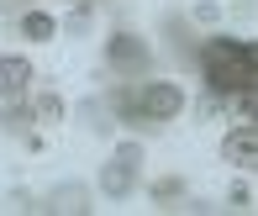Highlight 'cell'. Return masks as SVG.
Segmentation results:
<instances>
[{"label":"cell","instance_id":"4","mask_svg":"<svg viewBox=\"0 0 258 216\" xmlns=\"http://www.w3.org/2000/svg\"><path fill=\"white\" fill-rule=\"evenodd\" d=\"M105 58H111V69H121V74H143L148 69V47H143V37H132V32H116L111 47H105Z\"/></svg>","mask_w":258,"mask_h":216},{"label":"cell","instance_id":"1","mask_svg":"<svg viewBox=\"0 0 258 216\" xmlns=\"http://www.w3.org/2000/svg\"><path fill=\"white\" fill-rule=\"evenodd\" d=\"M201 74L211 95H242L258 90V42H237V37H211L201 53Z\"/></svg>","mask_w":258,"mask_h":216},{"label":"cell","instance_id":"6","mask_svg":"<svg viewBox=\"0 0 258 216\" xmlns=\"http://www.w3.org/2000/svg\"><path fill=\"white\" fill-rule=\"evenodd\" d=\"M27 79H32V64L27 58H0V105H16L21 95H27Z\"/></svg>","mask_w":258,"mask_h":216},{"label":"cell","instance_id":"5","mask_svg":"<svg viewBox=\"0 0 258 216\" xmlns=\"http://www.w3.org/2000/svg\"><path fill=\"white\" fill-rule=\"evenodd\" d=\"M221 158L237 164V169H258V127H237V132H227V142H221Z\"/></svg>","mask_w":258,"mask_h":216},{"label":"cell","instance_id":"2","mask_svg":"<svg viewBox=\"0 0 258 216\" xmlns=\"http://www.w3.org/2000/svg\"><path fill=\"white\" fill-rule=\"evenodd\" d=\"M121 105L137 122H174V116L184 111V90L179 85H143V90L121 95Z\"/></svg>","mask_w":258,"mask_h":216},{"label":"cell","instance_id":"3","mask_svg":"<svg viewBox=\"0 0 258 216\" xmlns=\"http://www.w3.org/2000/svg\"><path fill=\"white\" fill-rule=\"evenodd\" d=\"M137 164H143V153L126 142V148H116V158L100 169V190L105 195H132V185H137Z\"/></svg>","mask_w":258,"mask_h":216},{"label":"cell","instance_id":"7","mask_svg":"<svg viewBox=\"0 0 258 216\" xmlns=\"http://www.w3.org/2000/svg\"><path fill=\"white\" fill-rule=\"evenodd\" d=\"M58 32V21L48 16V11H27V16H21V37H32V42H48Z\"/></svg>","mask_w":258,"mask_h":216},{"label":"cell","instance_id":"8","mask_svg":"<svg viewBox=\"0 0 258 216\" xmlns=\"http://www.w3.org/2000/svg\"><path fill=\"white\" fill-rule=\"evenodd\" d=\"M48 211H85V190H53Z\"/></svg>","mask_w":258,"mask_h":216},{"label":"cell","instance_id":"9","mask_svg":"<svg viewBox=\"0 0 258 216\" xmlns=\"http://www.w3.org/2000/svg\"><path fill=\"white\" fill-rule=\"evenodd\" d=\"M32 111H37V122H48V127H53L58 116H63V100H58V95L48 90V95H37V105H32Z\"/></svg>","mask_w":258,"mask_h":216}]
</instances>
